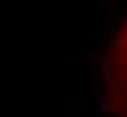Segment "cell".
Here are the masks:
<instances>
[{
  "label": "cell",
  "mask_w": 127,
  "mask_h": 117,
  "mask_svg": "<svg viewBox=\"0 0 127 117\" xmlns=\"http://www.w3.org/2000/svg\"><path fill=\"white\" fill-rule=\"evenodd\" d=\"M103 81L107 101L117 115L127 117V20L109 42L103 59Z\"/></svg>",
  "instance_id": "cell-1"
}]
</instances>
